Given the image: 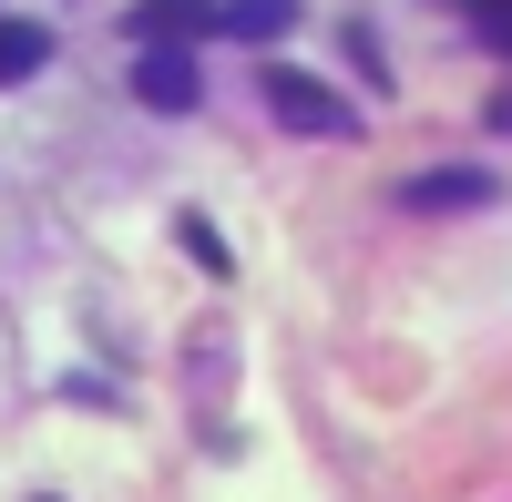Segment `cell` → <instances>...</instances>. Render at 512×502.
Here are the masks:
<instances>
[{"label":"cell","mask_w":512,"mask_h":502,"mask_svg":"<svg viewBox=\"0 0 512 502\" xmlns=\"http://www.w3.org/2000/svg\"><path fill=\"white\" fill-rule=\"evenodd\" d=\"M256 93H267V113L287 123V134H318V144H328V134H359V113L338 103L318 72H297V62H267V82H256Z\"/></svg>","instance_id":"cell-1"},{"label":"cell","mask_w":512,"mask_h":502,"mask_svg":"<svg viewBox=\"0 0 512 502\" xmlns=\"http://www.w3.org/2000/svg\"><path fill=\"white\" fill-rule=\"evenodd\" d=\"M410 216H472V205H502V175H482V164H431V175L400 185Z\"/></svg>","instance_id":"cell-2"},{"label":"cell","mask_w":512,"mask_h":502,"mask_svg":"<svg viewBox=\"0 0 512 502\" xmlns=\"http://www.w3.org/2000/svg\"><path fill=\"white\" fill-rule=\"evenodd\" d=\"M205 31H216V0H134V21H123V41H144V52H185Z\"/></svg>","instance_id":"cell-3"},{"label":"cell","mask_w":512,"mask_h":502,"mask_svg":"<svg viewBox=\"0 0 512 502\" xmlns=\"http://www.w3.org/2000/svg\"><path fill=\"white\" fill-rule=\"evenodd\" d=\"M134 103H154V113H195V103H205L195 52H144V62H134Z\"/></svg>","instance_id":"cell-4"},{"label":"cell","mask_w":512,"mask_h":502,"mask_svg":"<svg viewBox=\"0 0 512 502\" xmlns=\"http://www.w3.org/2000/svg\"><path fill=\"white\" fill-rule=\"evenodd\" d=\"M297 21V0H226V11H216V31H236V41H277Z\"/></svg>","instance_id":"cell-5"},{"label":"cell","mask_w":512,"mask_h":502,"mask_svg":"<svg viewBox=\"0 0 512 502\" xmlns=\"http://www.w3.org/2000/svg\"><path fill=\"white\" fill-rule=\"evenodd\" d=\"M41 62H52V31H31V21H0V82H31Z\"/></svg>","instance_id":"cell-6"},{"label":"cell","mask_w":512,"mask_h":502,"mask_svg":"<svg viewBox=\"0 0 512 502\" xmlns=\"http://www.w3.org/2000/svg\"><path fill=\"white\" fill-rule=\"evenodd\" d=\"M472 31H482V52L512 62V0H472Z\"/></svg>","instance_id":"cell-7"},{"label":"cell","mask_w":512,"mask_h":502,"mask_svg":"<svg viewBox=\"0 0 512 502\" xmlns=\"http://www.w3.org/2000/svg\"><path fill=\"white\" fill-rule=\"evenodd\" d=\"M41 502H52V492H41Z\"/></svg>","instance_id":"cell-8"}]
</instances>
